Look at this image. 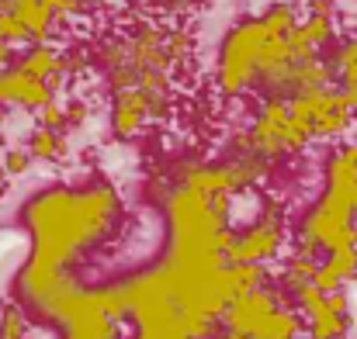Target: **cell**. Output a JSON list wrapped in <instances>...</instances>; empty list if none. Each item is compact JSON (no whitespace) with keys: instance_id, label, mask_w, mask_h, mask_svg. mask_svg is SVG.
<instances>
[{"instance_id":"6da1fadb","label":"cell","mask_w":357,"mask_h":339,"mask_svg":"<svg viewBox=\"0 0 357 339\" xmlns=\"http://www.w3.org/2000/svg\"><path fill=\"white\" fill-rule=\"evenodd\" d=\"M119 219V194L105 184L87 191H45L24 205V226L35 239V260L66 270L73 256L108 235Z\"/></svg>"},{"instance_id":"7a4b0ae2","label":"cell","mask_w":357,"mask_h":339,"mask_svg":"<svg viewBox=\"0 0 357 339\" xmlns=\"http://www.w3.org/2000/svg\"><path fill=\"white\" fill-rule=\"evenodd\" d=\"M309 139H312V132H309L302 121H295L288 101H284V97H271V101L264 104L260 118H257V125L239 139L236 145L246 156L271 159V156H284V152L302 149Z\"/></svg>"},{"instance_id":"3957f363","label":"cell","mask_w":357,"mask_h":339,"mask_svg":"<svg viewBox=\"0 0 357 339\" xmlns=\"http://www.w3.org/2000/svg\"><path fill=\"white\" fill-rule=\"evenodd\" d=\"M267 38H271V31H267V24L260 17L257 21H243L239 28H233L226 35L222 52H219V84H222L226 94H239L250 84H257Z\"/></svg>"},{"instance_id":"277c9868","label":"cell","mask_w":357,"mask_h":339,"mask_svg":"<svg viewBox=\"0 0 357 339\" xmlns=\"http://www.w3.org/2000/svg\"><path fill=\"white\" fill-rule=\"evenodd\" d=\"M281 239H284L281 219L274 212H267L257 226H250L243 235L233 239V246L226 253V263H260V260H267L281 249Z\"/></svg>"},{"instance_id":"5b68a950","label":"cell","mask_w":357,"mask_h":339,"mask_svg":"<svg viewBox=\"0 0 357 339\" xmlns=\"http://www.w3.org/2000/svg\"><path fill=\"white\" fill-rule=\"evenodd\" d=\"M278 312V305H274V294L271 291H250V294H243L236 298L229 308H226V322H229V333H239V336H257L264 326H267V319Z\"/></svg>"},{"instance_id":"8992f818","label":"cell","mask_w":357,"mask_h":339,"mask_svg":"<svg viewBox=\"0 0 357 339\" xmlns=\"http://www.w3.org/2000/svg\"><path fill=\"white\" fill-rule=\"evenodd\" d=\"M163 108V97L142 90V87H125L115 94V111H112V125L119 135H135L142 128V121L153 111Z\"/></svg>"},{"instance_id":"52a82bcc","label":"cell","mask_w":357,"mask_h":339,"mask_svg":"<svg viewBox=\"0 0 357 339\" xmlns=\"http://www.w3.org/2000/svg\"><path fill=\"white\" fill-rule=\"evenodd\" d=\"M0 104H21L42 111L45 104H52V87L17 66L10 73H0Z\"/></svg>"},{"instance_id":"ba28073f","label":"cell","mask_w":357,"mask_h":339,"mask_svg":"<svg viewBox=\"0 0 357 339\" xmlns=\"http://www.w3.org/2000/svg\"><path fill=\"white\" fill-rule=\"evenodd\" d=\"M305 319H309V336L312 339H344L347 336V326H351L347 294L344 291L326 294V301L319 308H312Z\"/></svg>"},{"instance_id":"9c48e42d","label":"cell","mask_w":357,"mask_h":339,"mask_svg":"<svg viewBox=\"0 0 357 339\" xmlns=\"http://www.w3.org/2000/svg\"><path fill=\"white\" fill-rule=\"evenodd\" d=\"M354 277H357V246H344V249H333L326 256V263L316 270V281L312 284L323 287L326 294H333V291H340Z\"/></svg>"},{"instance_id":"30bf717a","label":"cell","mask_w":357,"mask_h":339,"mask_svg":"<svg viewBox=\"0 0 357 339\" xmlns=\"http://www.w3.org/2000/svg\"><path fill=\"white\" fill-rule=\"evenodd\" d=\"M10 14L24 24V31H28L31 42H42V38L49 35V28H52V10H49L42 0H17V3L10 7Z\"/></svg>"},{"instance_id":"8fae6325","label":"cell","mask_w":357,"mask_h":339,"mask_svg":"<svg viewBox=\"0 0 357 339\" xmlns=\"http://www.w3.org/2000/svg\"><path fill=\"white\" fill-rule=\"evenodd\" d=\"M21 70L24 73H31V77H38V80H45L49 87L52 84H59V77H63V59L56 56V49H49V45H38V49H31L28 56H24V63H21Z\"/></svg>"},{"instance_id":"7c38bea8","label":"cell","mask_w":357,"mask_h":339,"mask_svg":"<svg viewBox=\"0 0 357 339\" xmlns=\"http://www.w3.org/2000/svg\"><path fill=\"white\" fill-rule=\"evenodd\" d=\"M330 66H333V77H340V87L357 84V38H347V42L333 52Z\"/></svg>"},{"instance_id":"4fadbf2b","label":"cell","mask_w":357,"mask_h":339,"mask_svg":"<svg viewBox=\"0 0 357 339\" xmlns=\"http://www.w3.org/2000/svg\"><path fill=\"white\" fill-rule=\"evenodd\" d=\"M316 270H319V267L312 263V253H302V249H298V253H295V256L288 260V270H284V284L298 291V287H305V284H312V281H316Z\"/></svg>"},{"instance_id":"5bb4252c","label":"cell","mask_w":357,"mask_h":339,"mask_svg":"<svg viewBox=\"0 0 357 339\" xmlns=\"http://www.w3.org/2000/svg\"><path fill=\"white\" fill-rule=\"evenodd\" d=\"M28 152H31L35 159H56V156L63 152V139H59L52 128H38V132H31V139H28Z\"/></svg>"},{"instance_id":"9a60e30c","label":"cell","mask_w":357,"mask_h":339,"mask_svg":"<svg viewBox=\"0 0 357 339\" xmlns=\"http://www.w3.org/2000/svg\"><path fill=\"white\" fill-rule=\"evenodd\" d=\"M295 333H298V319H295L291 312H281V308H278V312L267 319V326L253 339H295Z\"/></svg>"},{"instance_id":"2e32d148","label":"cell","mask_w":357,"mask_h":339,"mask_svg":"<svg viewBox=\"0 0 357 339\" xmlns=\"http://www.w3.org/2000/svg\"><path fill=\"white\" fill-rule=\"evenodd\" d=\"M28 336V322L17 308H7L0 319V339H24Z\"/></svg>"},{"instance_id":"e0dca14e","label":"cell","mask_w":357,"mask_h":339,"mask_svg":"<svg viewBox=\"0 0 357 339\" xmlns=\"http://www.w3.org/2000/svg\"><path fill=\"white\" fill-rule=\"evenodd\" d=\"M3 170H7L10 177H17V173H24V170H28V152H21V149H14V152H7V159H3Z\"/></svg>"},{"instance_id":"ac0fdd59","label":"cell","mask_w":357,"mask_h":339,"mask_svg":"<svg viewBox=\"0 0 357 339\" xmlns=\"http://www.w3.org/2000/svg\"><path fill=\"white\" fill-rule=\"evenodd\" d=\"M63 121H66L63 108H56V104H45V108H42V128H52V132H56Z\"/></svg>"},{"instance_id":"d6986e66","label":"cell","mask_w":357,"mask_h":339,"mask_svg":"<svg viewBox=\"0 0 357 339\" xmlns=\"http://www.w3.org/2000/svg\"><path fill=\"white\" fill-rule=\"evenodd\" d=\"M52 14H70V10H77V7H84L87 0H42Z\"/></svg>"},{"instance_id":"ffe728a7","label":"cell","mask_w":357,"mask_h":339,"mask_svg":"<svg viewBox=\"0 0 357 339\" xmlns=\"http://www.w3.org/2000/svg\"><path fill=\"white\" fill-rule=\"evenodd\" d=\"M340 94H344V101L351 104V111L357 114V84H347V87H340Z\"/></svg>"},{"instance_id":"44dd1931","label":"cell","mask_w":357,"mask_h":339,"mask_svg":"<svg viewBox=\"0 0 357 339\" xmlns=\"http://www.w3.org/2000/svg\"><path fill=\"white\" fill-rule=\"evenodd\" d=\"M7 45H10V42H7V38H0V66H3V63H7V56H10V49H7Z\"/></svg>"},{"instance_id":"7402d4cb","label":"cell","mask_w":357,"mask_h":339,"mask_svg":"<svg viewBox=\"0 0 357 339\" xmlns=\"http://www.w3.org/2000/svg\"><path fill=\"white\" fill-rule=\"evenodd\" d=\"M14 3H17V0H0V10H10Z\"/></svg>"},{"instance_id":"603a6c76","label":"cell","mask_w":357,"mask_h":339,"mask_svg":"<svg viewBox=\"0 0 357 339\" xmlns=\"http://www.w3.org/2000/svg\"><path fill=\"white\" fill-rule=\"evenodd\" d=\"M3 191H7V180H3V177H0V198H3Z\"/></svg>"},{"instance_id":"cb8c5ba5","label":"cell","mask_w":357,"mask_h":339,"mask_svg":"<svg viewBox=\"0 0 357 339\" xmlns=\"http://www.w3.org/2000/svg\"><path fill=\"white\" fill-rule=\"evenodd\" d=\"M226 339H233V333H229V336H226Z\"/></svg>"},{"instance_id":"d4e9b609","label":"cell","mask_w":357,"mask_h":339,"mask_svg":"<svg viewBox=\"0 0 357 339\" xmlns=\"http://www.w3.org/2000/svg\"><path fill=\"white\" fill-rule=\"evenodd\" d=\"M344 339H347V336H344Z\"/></svg>"}]
</instances>
